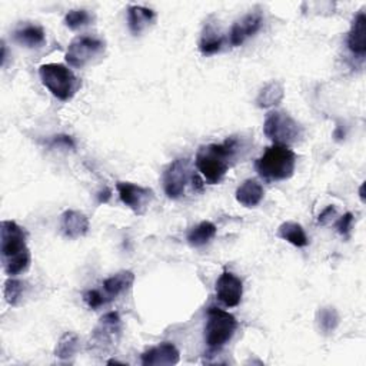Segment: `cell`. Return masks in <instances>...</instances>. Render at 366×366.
Instances as JSON below:
<instances>
[{"instance_id": "cell-1", "label": "cell", "mask_w": 366, "mask_h": 366, "mask_svg": "<svg viewBox=\"0 0 366 366\" xmlns=\"http://www.w3.org/2000/svg\"><path fill=\"white\" fill-rule=\"evenodd\" d=\"M2 232V262L8 276H17L26 272L30 266L31 256L27 248V235L22 226L13 220H3L0 226Z\"/></svg>"}, {"instance_id": "cell-2", "label": "cell", "mask_w": 366, "mask_h": 366, "mask_svg": "<svg viewBox=\"0 0 366 366\" xmlns=\"http://www.w3.org/2000/svg\"><path fill=\"white\" fill-rule=\"evenodd\" d=\"M238 141L230 138L225 143H211L201 146L196 153L195 163L197 171L211 183H219L238 156Z\"/></svg>"}, {"instance_id": "cell-3", "label": "cell", "mask_w": 366, "mask_h": 366, "mask_svg": "<svg viewBox=\"0 0 366 366\" xmlns=\"http://www.w3.org/2000/svg\"><path fill=\"white\" fill-rule=\"evenodd\" d=\"M259 176L268 182L286 181L293 176L296 168V155L285 145H274L255 163Z\"/></svg>"}, {"instance_id": "cell-4", "label": "cell", "mask_w": 366, "mask_h": 366, "mask_svg": "<svg viewBox=\"0 0 366 366\" xmlns=\"http://www.w3.org/2000/svg\"><path fill=\"white\" fill-rule=\"evenodd\" d=\"M39 76L49 92L63 102L71 101L80 86L72 69L60 63L42 64L39 68Z\"/></svg>"}, {"instance_id": "cell-5", "label": "cell", "mask_w": 366, "mask_h": 366, "mask_svg": "<svg viewBox=\"0 0 366 366\" xmlns=\"http://www.w3.org/2000/svg\"><path fill=\"white\" fill-rule=\"evenodd\" d=\"M237 329L238 321L234 315L219 308H209L205 325V344L209 351H220L234 338Z\"/></svg>"}, {"instance_id": "cell-6", "label": "cell", "mask_w": 366, "mask_h": 366, "mask_svg": "<svg viewBox=\"0 0 366 366\" xmlns=\"http://www.w3.org/2000/svg\"><path fill=\"white\" fill-rule=\"evenodd\" d=\"M263 133L275 145L288 146L302 136L304 129L290 115L281 111H274L266 115Z\"/></svg>"}, {"instance_id": "cell-7", "label": "cell", "mask_w": 366, "mask_h": 366, "mask_svg": "<svg viewBox=\"0 0 366 366\" xmlns=\"http://www.w3.org/2000/svg\"><path fill=\"white\" fill-rule=\"evenodd\" d=\"M105 49L106 43L101 38L80 35L71 42L68 50H66V62L73 68L82 69L99 56H102Z\"/></svg>"}, {"instance_id": "cell-8", "label": "cell", "mask_w": 366, "mask_h": 366, "mask_svg": "<svg viewBox=\"0 0 366 366\" xmlns=\"http://www.w3.org/2000/svg\"><path fill=\"white\" fill-rule=\"evenodd\" d=\"M189 179V160L185 157L175 159L163 172L162 181L164 193L171 199L182 197Z\"/></svg>"}, {"instance_id": "cell-9", "label": "cell", "mask_w": 366, "mask_h": 366, "mask_svg": "<svg viewBox=\"0 0 366 366\" xmlns=\"http://www.w3.org/2000/svg\"><path fill=\"white\" fill-rule=\"evenodd\" d=\"M116 189L120 201L136 215H143L155 199L152 189L130 182H118Z\"/></svg>"}, {"instance_id": "cell-10", "label": "cell", "mask_w": 366, "mask_h": 366, "mask_svg": "<svg viewBox=\"0 0 366 366\" xmlns=\"http://www.w3.org/2000/svg\"><path fill=\"white\" fill-rule=\"evenodd\" d=\"M216 296L226 308H237L244 296V282L232 272H223L216 281Z\"/></svg>"}, {"instance_id": "cell-11", "label": "cell", "mask_w": 366, "mask_h": 366, "mask_svg": "<svg viewBox=\"0 0 366 366\" xmlns=\"http://www.w3.org/2000/svg\"><path fill=\"white\" fill-rule=\"evenodd\" d=\"M142 365L145 366H169L181 360V352L172 342H162L142 353Z\"/></svg>"}, {"instance_id": "cell-12", "label": "cell", "mask_w": 366, "mask_h": 366, "mask_svg": "<svg viewBox=\"0 0 366 366\" xmlns=\"http://www.w3.org/2000/svg\"><path fill=\"white\" fill-rule=\"evenodd\" d=\"M263 24V17L260 13H249L238 20L230 30V45L241 46L246 39L256 35Z\"/></svg>"}, {"instance_id": "cell-13", "label": "cell", "mask_w": 366, "mask_h": 366, "mask_svg": "<svg viewBox=\"0 0 366 366\" xmlns=\"http://www.w3.org/2000/svg\"><path fill=\"white\" fill-rule=\"evenodd\" d=\"M60 229L69 239L83 238L89 232V219L79 211H66L60 219Z\"/></svg>"}, {"instance_id": "cell-14", "label": "cell", "mask_w": 366, "mask_h": 366, "mask_svg": "<svg viewBox=\"0 0 366 366\" xmlns=\"http://www.w3.org/2000/svg\"><path fill=\"white\" fill-rule=\"evenodd\" d=\"M348 48L352 53L363 56L366 53V16L359 12L351 24L348 33Z\"/></svg>"}, {"instance_id": "cell-15", "label": "cell", "mask_w": 366, "mask_h": 366, "mask_svg": "<svg viewBox=\"0 0 366 366\" xmlns=\"http://www.w3.org/2000/svg\"><path fill=\"white\" fill-rule=\"evenodd\" d=\"M15 41L29 49H38L46 43V35L39 24H24L15 31Z\"/></svg>"}, {"instance_id": "cell-16", "label": "cell", "mask_w": 366, "mask_h": 366, "mask_svg": "<svg viewBox=\"0 0 366 366\" xmlns=\"http://www.w3.org/2000/svg\"><path fill=\"white\" fill-rule=\"evenodd\" d=\"M265 196L263 186L255 179H246L237 189V201L245 208L258 206Z\"/></svg>"}, {"instance_id": "cell-17", "label": "cell", "mask_w": 366, "mask_h": 366, "mask_svg": "<svg viewBox=\"0 0 366 366\" xmlns=\"http://www.w3.org/2000/svg\"><path fill=\"white\" fill-rule=\"evenodd\" d=\"M120 332V318L116 312H109L101 318V322L93 330V338L96 342H111Z\"/></svg>"}, {"instance_id": "cell-18", "label": "cell", "mask_w": 366, "mask_h": 366, "mask_svg": "<svg viewBox=\"0 0 366 366\" xmlns=\"http://www.w3.org/2000/svg\"><path fill=\"white\" fill-rule=\"evenodd\" d=\"M155 17V12L143 6H129L127 9V23L133 35H141L149 24L153 23Z\"/></svg>"}, {"instance_id": "cell-19", "label": "cell", "mask_w": 366, "mask_h": 366, "mask_svg": "<svg viewBox=\"0 0 366 366\" xmlns=\"http://www.w3.org/2000/svg\"><path fill=\"white\" fill-rule=\"evenodd\" d=\"M218 234V227L215 223L209 222V220H204L199 225L193 226L189 232H188V244L193 248H201L206 244H209Z\"/></svg>"}, {"instance_id": "cell-20", "label": "cell", "mask_w": 366, "mask_h": 366, "mask_svg": "<svg viewBox=\"0 0 366 366\" xmlns=\"http://www.w3.org/2000/svg\"><path fill=\"white\" fill-rule=\"evenodd\" d=\"M133 282H135V275H133V272L122 271V272H118L116 275H112L111 278H108L104 282V289L109 299H115L119 295H122L123 292L129 290L132 288Z\"/></svg>"}, {"instance_id": "cell-21", "label": "cell", "mask_w": 366, "mask_h": 366, "mask_svg": "<svg viewBox=\"0 0 366 366\" xmlns=\"http://www.w3.org/2000/svg\"><path fill=\"white\" fill-rule=\"evenodd\" d=\"M278 237L296 248H305L309 245V238L305 229L296 222H285L278 229Z\"/></svg>"}, {"instance_id": "cell-22", "label": "cell", "mask_w": 366, "mask_h": 366, "mask_svg": "<svg viewBox=\"0 0 366 366\" xmlns=\"http://www.w3.org/2000/svg\"><path fill=\"white\" fill-rule=\"evenodd\" d=\"M283 96H285V89L282 83L278 80H272L259 92L256 97V105L262 109L272 108L282 102Z\"/></svg>"}, {"instance_id": "cell-23", "label": "cell", "mask_w": 366, "mask_h": 366, "mask_svg": "<svg viewBox=\"0 0 366 366\" xmlns=\"http://www.w3.org/2000/svg\"><path fill=\"white\" fill-rule=\"evenodd\" d=\"M223 46V36L218 31L215 24L208 23L204 29L201 42H199V50L202 52V55L209 56L218 53Z\"/></svg>"}, {"instance_id": "cell-24", "label": "cell", "mask_w": 366, "mask_h": 366, "mask_svg": "<svg viewBox=\"0 0 366 366\" xmlns=\"http://www.w3.org/2000/svg\"><path fill=\"white\" fill-rule=\"evenodd\" d=\"M316 323L322 334H325V335L334 334L339 325V314L335 308H332V307L321 308L316 314Z\"/></svg>"}, {"instance_id": "cell-25", "label": "cell", "mask_w": 366, "mask_h": 366, "mask_svg": "<svg viewBox=\"0 0 366 366\" xmlns=\"http://www.w3.org/2000/svg\"><path fill=\"white\" fill-rule=\"evenodd\" d=\"M79 345H80L79 337L73 334V332H66L56 346L55 355L60 359H68L79 351Z\"/></svg>"}, {"instance_id": "cell-26", "label": "cell", "mask_w": 366, "mask_h": 366, "mask_svg": "<svg viewBox=\"0 0 366 366\" xmlns=\"http://www.w3.org/2000/svg\"><path fill=\"white\" fill-rule=\"evenodd\" d=\"M93 15L85 9H76L68 12V15L64 16V24L68 26L71 30H78L83 26H87L93 22Z\"/></svg>"}, {"instance_id": "cell-27", "label": "cell", "mask_w": 366, "mask_h": 366, "mask_svg": "<svg viewBox=\"0 0 366 366\" xmlns=\"http://www.w3.org/2000/svg\"><path fill=\"white\" fill-rule=\"evenodd\" d=\"M5 299L6 302L12 307H16L19 305L20 299L23 296V292H24V283L19 279H15V278H9L6 282H5Z\"/></svg>"}, {"instance_id": "cell-28", "label": "cell", "mask_w": 366, "mask_h": 366, "mask_svg": "<svg viewBox=\"0 0 366 366\" xmlns=\"http://www.w3.org/2000/svg\"><path fill=\"white\" fill-rule=\"evenodd\" d=\"M106 297H108V296H104L99 290L92 289V290L85 292L83 301L86 302V305H87L90 309H97V308L104 307V305L108 302Z\"/></svg>"}, {"instance_id": "cell-29", "label": "cell", "mask_w": 366, "mask_h": 366, "mask_svg": "<svg viewBox=\"0 0 366 366\" xmlns=\"http://www.w3.org/2000/svg\"><path fill=\"white\" fill-rule=\"evenodd\" d=\"M352 225H353V213L348 212V213H345V215L339 219V222L337 223V229H338V232H339L341 235L346 237V235L349 234V232H351V229H352Z\"/></svg>"}, {"instance_id": "cell-30", "label": "cell", "mask_w": 366, "mask_h": 366, "mask_svg": "<svg viewBox=\"0 0 366 366\" xmlns=\"http://www.w3.org/2000/svg\"><path fill=\"white\" fill-rule=\"evenodd\" d=\"M52 145H53V146H62V148H66V149H75V148H76L73 139H72L71 136H66V135L55 136Z\"/></svg>"}, {"instance_id": "cell-31", "label": "cell", "mask_w": 366, "mask_h": 366, "mask_svg": "<svg viewBox=\"0 0 366 366\" xmlns=\"http://www.w3.org/2000/svg\"><path fill=\"white\" fill-rule=\"evenodd\" d=\"M335 215H337V209H335L334 206H328V208L319 215L318 223H319V225H326Z\"/></svg>"}]
</instances>
